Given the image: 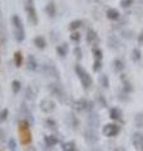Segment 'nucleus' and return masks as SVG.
I'll return each mask as SVG.
<instances>
[{"label":"nucleus","mask_w":143,"mask_h":151,"mask_svg":"<svg viewBox=\"0 0 143 151\" xmlns=\"http://www.w3.org/2000/svg\"><path fill=\"white\" fill-rule=\"evenodd\" d=\"M97 134H95V132H87V140H89L90 142H94V141H97Z\"/></svg>","instance_id":"obj_11"},{"label":"nucleus","mask_w":143,"mask_h":151,"mask_svg":"<svg viewBox=\"0 0 143 151\" xmlns=\"http://www.w3.org/2000/svg\"><path fill=\"white\" fill-rule=\"evenodd\" d=\"M45 142L48 146H53L55 145L56 142H58V140H56L54 136H48V137H45Z\"/></svg>","instance_id":"obj_9"},{"label":"nucleus","mask_w":143,"mask_h":151,"mask_svg":"<svg viewBox=\"0 0 143 151\" xmlns=\"http://www.w3.org/2000/svg\"><path fill=\"white\" fill-rule=\"evenodd\" d=\"M79 38H80V37H79V34H73V37H72V39H73V40H77V39H78V40H79Z\"/></svg>","instance_id":"obj_20"},{"label":"nucleus","mask_w":143,"mask_h":151,"mask_svg":"<svg viewBox=\"0 0 143 151\" xmlns=\"http://www.w3.org/2000/svg\"><path fill=\"white\" fill-rule=\"evenodd\" d=\"M107 17H108V19H111V20H117V19H119V12L117 9H108Z\"/></svg>","instance_id":"obj_6"},{"label":"nucleus","mask_w":143,"mask_h":151,"mask_svg":"<svg viewBox=\"0 0 143 151\" xmlns=\"http://www.w3.org/2000/svg\"><path fill=\"white\" fill-rule=\"evenodd\" d=\"M75 70H77V74L79 76L80 78V82L83 83L84 87H89L90 84H92V78H90V76L85 72V70L80 67V65H77V68H75Z\"/></svg>","instance_id":"obj_1"},{"label":"nucleus","mask_w":143,"mask_h":151,"mask_svg":"<svg viewBox=\"0 0 143 151\" xmlns=\"http://www.w3.org/2000/svg\"><path fill=\"white\" fill-rule=\"evenodd\" d=\"M93 54H94V57H95V58H97L98 60H101V59H102V57H103L102 50H101V49H98V48H94V49H93Z\"/></svg>","instance_id":"obj_12"},{"label":"nucleus","mask_w":143,"mask_h":151,"mask_svg":"<svg viewBox=\"0 0 143 151\" xmlns=\"http://www.w3.org/2000/svg\"><path fill=\"white\" fill-rule=\"evenodd\" d=\"M119 131H121V129L116 124H108L103 127V135L107 137H114L116 135H118Z\"/></svg>","instance_id":"obj_2"},{"label":"nucleus","mask_w":143,"mask_h":151,"mask_svg":"<svg viewBox=\"0 0 143 151\" xmlns=\"http://www.w3.org/2000/svg\"><path fill=\"white\" fill-rule=\"evenodd\" d=\"M20 137H21V142L23 144L30 142V132H29V129H28L26 124H21L20 125Z\"/></svg>","instance_id":"obj_3"},{"label":"nucleus","mask_w":143,"mask_h":151,"mask_svg":"<svg viewBox=\"0 0 143 151\" xmlns=\"http://www.w3.org/2000/svg\"><path fill=\"white\" fill-rule=\"evenodd\" d=\"M111 119L116 120V121H121L122 120V111L119 108H112L111 110Z\"/></svg>","instance_id":"obj_5"},{"label":"nucleus","mask_w":143,"mask_h":151,"mask_svg":"<svg viewBox=\"0 0 143 151\" xmlns=\"http://www.w3.org/2000/svg\"><path fill=\"white\" fill-rule=\"evenodd\" d=\"M132 142L134 145V147L139 151H143V135L142 134H134L133 135V139H132Z\"/></svg>","instance_id":"obj_4"},{"label":"nucleus","mask_w":143,"mask_h":151,"mask_svg":"<svg viewBox=\"0 0 143 151\" xmlns=\"http://www.w3.org/2000/svg\"><path fill=\"white\" fill-rule=\"evenodd\" d=\"M63 151H75V145L74 142H65L61 146Z\"/></svg>","instance_id":"obj_8"},{"label":"nucleus","mask_w":143,"mask_h":151,"mask_svg":"<svg viewBox=\"0 0 143 151\" xmlns=\"http://www.w3.org/2000/svg\"><path fill=\"white\" fill-rule=\"evenodd\" d=\"M114 68H116L117 70H122L123 68H124V64H123L122 60L116 59V60H114Z\"/></svg>","instance_id":"obj_10"},{"label":"nucleus","mask_w":143,"mask_h":151,"mask_svg":"<svg viewBox=\"0 0 143 151\" xmlns=\"http://www.w3.org/2000/svg\"><path fill=\"white\" fill-rule=\"evenodd\" d=\"M139 58H141V52L138 50V49H134V50H133V59L138 60Z\"/></svg>","instance_id":"obj_15"},{"label":"nucleus","mask_w":143,"mask_h":151,"mask_svg":"<svg viewBox=\"0 0 143 151\" xmlns=\"http://www.w3.org/2000/svg\"><path fill=\"white\" fill-rule=\"evenodd\" d=\"M134 125L137 127H143V113H137L134 116Z\"/></svg>","instance_id":"obj_7"},{"label":"nucleus","mask_w":143,"mask_h":151,"mask_svg":"<svg viewBox=\"0 0 143 151\" xmlns=\"http://www.w3.org/2000/svg\"><path fill=\"white\" fill-rule=\"evenodd\" d=\"M101 82H102L103 87H108L109 86V81H108L107 76H102V77H101Z\"/></svg>","instance_id":"obj_13"},{"label":"nucleus","mask_w":143,"mask_h":151,"mask_svg":"<svg viewBox=\"0 0 143 151\" xmlns=\"http://www.w3.org/2000/svg\"><path fill=\"white\" fill-rule=\"evenodd\" d=\"M80 24H82V22H73L70 24V29H75V28H78Z\"/></svg>","instance_id":"obj_17"},{"label":"nucleus","mask_w":143,"mask_h":151,"mask_svg":"<svg viewBox=\"0 0 143 151\" xmlns=\"http://www.w3.org/2000/svg\"><path fill=\"white\" fill-rule=\"evenodd\" d=\"M138 42H139V43H143V30H142L141 34L138 35Z\"/></svg>","instance_id":"obj_19"},{"label":"nucleus","mask_w":143,"mask_h":151,"mask_svg":"<svg viewBox=\"0 0 143 151\" xmlns=\"http://www.w3.org/2000/svg\"><path fill=\"white\" fill-rule=\"evenodd\" d=\"M95 38H97V37H95V33H94L93 30H90V32H89V40L95 39Z\"/></svg>","instance_id":"obj_18"},{"label":"nucleus","mask_w":143,"mask_h":151,"mask_svg":"<svg viewBox=\"0 0 143 151\" xmlns=\"http://www.w3.org/2000/svg\"><path fill=\"white\" fill-rule=\"evenodd\" d=\"M132 3H133V0H122V1H121V5H122L123 8H127V6H131Z\"/></svg>","instance_id":"obj_14"},{"label":"nucleus","mask_w":143,"mask_h":151,"mask_svg":"<svg viewBox=\"0 0 143 151\" xmlns=\"http://www.w3.org/2000/svg\"><path fill=\"white\" fill-rule=\"evenodd\" d=\"M101 60H95V63H94V67H93V69L95 70V72H98L99 69H101Z\"/></svg>","instance_id":"obj_16"}]
</instances>
